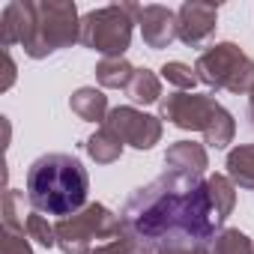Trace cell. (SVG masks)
Returning a JSON list of instances; mask_svg holds the SVG:
<instances>
[{"label":"cell","instance_id":"6da1fadb","mask_svg":"<svg viewBox=\"0 0 254 254\" xmlns=\"http://www.w3.org/2000/svg\"><path fill=\"white\" fill-rule=\"evenodd\" d=\"M209 183L189 171H171L135 189L123 206V224L144 248H197L218 230Z\"/></svg>","mask_w":254,"mask_h":254},{"label":"cell","instance_id":"7a4b0ae2","mask_svg":"<svg viewBox=\"0 0 254 254\" xmlns=\"http://www.w3.org/2000/svg\"><path fill=\"white\" fill-rule=\"evenodd\" d=\"M27 197L45 215H72L90 191L87 168L69 153H45L27 168Z\"/></svg>","mask_w":254,"mask_h":254}]
</instances>
